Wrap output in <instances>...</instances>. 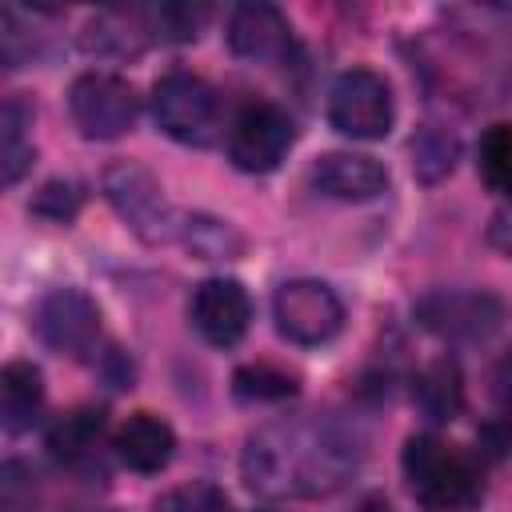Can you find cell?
Masks as SVG:
<instances>
[{"label": "cell", "instance_id": "obj_1", "mask_svg": "<svg viewBox=\"0 0 512 512\" xmlns=\"http://www.w3.org/2000/svg\"><path fill=\"white\" fill-rule=\"evenodd\" d=\"M364 460L356 428L332 416H288L256 428L244 440L240 472L256 496L320 500L340 492Z\"/></svg>", "mask_w": 512, "mask_h": 512}, {"label": "cell", "instance_id": "obj_2", "mask_svg": "<svg viewBox=\"0 0 512 512\" xmlns=\"http://www.w3.org/2000/svg\"><path fill=\"white\" fill-rule=\"evenodd\" d=\"M400 468H404L408 492L432 512H464L480 500L476 460L432 432L408 436V444L400 452Z\"/></svg>", "mask_w": 512, "mask_h": 512}, {"label": "cell", "instance_id": "obj_3", "mask_svg": "<svg viewBox=\"0 0 512 512\" xmlns=\"http://www.w3.org/2000/svg\"><path fill=\"white\" fill-rule=\"evenodd\" d=\"M392 88L372 68H348L328 92V124L352 140H384L392 132Z\"/></svg>", "mask_w": 512, "mask_h": 512}, {"label": "cell", "instance_id": "obj_4", "mask_svg": "<svg viewBox=\"0 0 512 512\" xmlns=\"http://www.w3.org/2000/svg\"><path fill=\"white\" fill-rule=\"evenodd\" d=\"M152 116L164 136L180 144H208L216 132V92L208 80L192 72H168L152 84Z\"/></svg>", "mask_w": 512, "mask_h": 512}, {"label": "cell", "instance_id": "obj_5", "mask_svg": "<svg viewBox=\"0 0 512 512\" xmlns=\"http://www.w3.org/2000/svg\"><path fill=\"white\" fill-rule=\"evenodd\" d=\"M68 112L88 140H116L136 124L140 100L116 72H80L68 88Z\"/></svg>", "mask_w": 512, "mask_h": 512}, {"label": "cell", "instance_id": "obj_6", "mask_svg": "<svg viewBox=\"0 0 512 512\" xmlns=\"http://www.w3.org/2000/svg\"><path fill=\"white\" fill-rule=\"evenodd\" d=\"M272 316L284 340L300 348L328 344L344 328V304L324 280H288L272 296Z\"/></svg>", "mask_w": 512, "mask_h": 512}, {"label": "cell", "instance_id": "obj_7", "mask_svg": "<svg viewBox=\"0 0 512 512\" xmlns=\"http://www.w3.org/2000/svg\"><path fill=\"white\" fill-rule=\"evenodd\" d=\"M104 196H108V204L128 220V228H132L140 240H148V244L172 240L180 212H168V204H164V196H160V184H156V176H152L148 168L128 164V160L112 164V168L104 172Z\"/></svg>", "mask_w": 512, "mask_h": 512}, {"label": "cell", "instance_id": "obj_8", "mask_svg": "<svg viewBox=\"0 0 512 512\" xmlns=\"http://www.w3.org/2000/svg\"><path fill=\"white\" fill-rule=\"evenodd\" d=\"M32 328H36L44 348L80 360L100 340V308L80 288H52L36 300Z\"/></svg>", "mask_w": 512, "mask_h": 512}, {"label": "cell", "instance_id": "obj_9", "mask_svg": "<svg viewBox=\"0 0 512 512\" xmlns=\"http://www.w3.org/2000/svg\"><path fill=\"white\" fill-rule=\"evenodd\" d=\"M296 144V124L276 104H244L228 132V160L240 172H272Z\"/></svg>", "mask_w": 512, "mask_h": 512}, {"label": "cell", "instance_id": "obj_10", "mask_svg": "<svg viewBox=\"0 0 512 512\" xmlns=\"http://www.w3.org/2000/svg\"><path fill=\"white\" fill-rule=\"evenodd\" d=\"M188 312H192L196 332L216 348L240 344L252 324V300H248L244 284L232 276H212V280L196 284Z\"/></svg>", "mask_w": 512, "mask_h": 512}, {"label": "cell", "instance_id": "obj_11", "mask_svg": "<svg viewBox=\"0 0 512 512\" xmlns=\"http://www.w3.org/2000/svg\"><path fill=\"white\" fill-rule=\"evenodd\" d=\"M504 304L488 292H432L416 304V320L448 340H480L500 328Z\"/></svg>", "mask_w": 512, "mask_h": 512}, {"label": "cell", "instance_id": "obj_12", "mask_svg": "<svg viewBox=\"0 0 512 512\" xmlns=\"http://www.w3.org/2000/svg\"><path fill=\"white\" fill-rule=\"evenodd\" d=\"M228 48L252 64H284L296 52L292 24L272 4H240L228 16Z\"/></svg>", "mask_w": 512, "mask_h": 512}, {"label": "cell", "instance_id": "obj_13", "mask_svg": "<svg viewBox=\"0 0 512 512\" xmlns=\"http://www.w3.org/2000/svg\"><path fill=\"white\" fill-rule=\"evenodd\" d=\"M308 180L332 200H372L388 188V168L364 152H324L312 164Z\"/></svg>", "mask_w": 512, "mask_h": 512}, {"label": "cell", "instance_id": "obj_14", "mask_svg": "<svg viewBox=\"0 0 512 512\" xmlns=\"http://www.w3.org/2000/svg\"><path fill=\"white\" fill-rule=\"evenodd\" d=\"M116 456L140 472V476H152V472H164L176 456V432L168 420L152 416V412H132L120 428H116Z\"/></svg>", "mask_w": 512, "mask_h": 512}, {"label": "cell", "instance_id": "obj_15", "mask_svg": "<svg viewBox=\"0 0 512 512\" xmlns=\"http://www.w3.org/2000/svg\"><path fill=\"white\" fill-rule=\"evenodd\" d=\"M148 36H156L148 8H104L88 20L84 48L96 56H136Z\"/></svg>", "mask_w": 512, "mask_h": 512}, {"label": "cell", "instance_id": "obj_16", "mask_svg": "<svg viewBox=\"0 0 512 512\" xmlns=\"http://www.w3.org/2000/svg\"><path fill=\"white\" fill-rule=\"evenodd\" d=\"M44 404V376L36 364L28 360H12L4 364L0 372V412H4V428L8 432H20L36 420Z\"/></svg>", "mask_w": 512, "mask_h": 512}, {"label": "cell", "instance_id": "obj_17", "mask_svg": "<svg viewBox=\"0 0 512 512\" xmlns=\"http://www.w3.org/2000/svg\"><path fill=\"white\" fill-rule=\"evenodd\" d=\"M412 400H416V408L428 420H436V424L452 420L460 412V404H464V384H460L456 360L440 356V360L424 364L420 376H416V384H412Z\"/></svg>", "mask_w": 512, "mask_h": 512}, {"label": "cell", "instance_id": "obj_18", "mask_svg": "<svg viewBox=\"0 0 512 512\" xmlns=\"http://www.w3.org/2000/svg\"><path fill=\"white\" fill-rule=\"evenodd\" d=\"M100 432H104V412L76 408V412L60 416V420L48 428V448H52V456L64 460V464H88V460L96 456Z\"/></svg>", "mask_w": 512, "mask_h": 512}, {"label": "cell", "instance_id": "obj_19", "mask_svg": "<svg viewBox=\"0 0 512 512\" xmlns=\"http://www.w3.org/2000/svg\"><path fill=\"white\" fill-rule=\"evenodd\" d=\"M28 128H32V108L20 100V96H8L4 100V112H0V164H4V184L12 188L28 168H32V140H28Z\"/></svg>", "mask_w": 512, "mask_h": 512}, {"label": "cell", "instance_id": "obj_20", "mask_svg": "<svg viewBox=\"0 0 512 512\" xmlns=\"http://www.w3.org/2000/svg\"><path fill=\"white\" fill-rule=\"evenodd\" d=\"M172 240H180L200 260H228V256H236L244 248L240 232L228 220H212V216H176Z\"/></svg>", "mask_w": 512, "mask_h": 512}, {"label": "cell", "instance_id": "obj_21", "mask_svg": "<svg viewBox=\"0 0 512 512\" xmlns=\"http://www.w3.org/2000/svg\"><path fill=\"white\" fill-rule=\"evenodd\" d=\"M476 172H480V180H484L492 192H500V196L512 200V120L492 124V128L480 136Z\"/></svg>", "mask_w": 512, "mask_h": 512}, {"label": "cell", "instance_id": "obj_22", "mask_svg": "<svg viewBox=\"0 0 512 512\" xmlns=\"http://www.w3.org/2000/svg\"><path fill=\"white\" fill-rule=\"evenodd\" d=\"M232 392H236L240 400H288V396L296 392V376L284 372L280 364L256 360V364L236 368V376H232Z\"/></svg>", "mask_w": 512, "mask_h": 512}, {"label": "cell", "instance_id": "obj_23", "mask_svg": "<svg viewBox=\"0 0 512 512\" xmlns=\"http://www.w3.org/2000/svg\"><path fill=\"white\" fill-rule=\"evenodd\" d=\"M148 16L160 40H196L208 20V8L204 4H160V8H148Z\"/></svg>", "mask_w": 512, "mask_h": 512}, {"label": "cell", "instance_id": "obj_24", "mask_svg": "<svg viewBox=\"0 0 512 512\" xmlns=\"http://www.w3.org/2000/svg\"><path fill=\"white\" fill-rule=\"evenodd\" d=\"M156 512H232V508H228L224 488H216L208 480H192V484L164 492L156 500Z\"/></svg>", "mask_w": 512, "mask_h": 512}, {"label": "cell", "instance_id": "obj_25", "mask_svg": "<svg viewBox=\"0 0 512 512\" xmlns=\"http://www.w3.org/2000/svg\"><path fill=\"white\" fill-rule=\"evenodd\" d=\"M80 204H84L80 184H72V180H48V184L36 192V200H32L28 208H32L36 216H44V220L68 224V220L80 212Z\"/></svg>", "mask_w": 512, "mask_h": 512}, {"label": "cell", "instance_id": "obj_26", "mask_svg": "<svg viewBox=\"0 0 512 512\" xmlns=\"http://www.w3.org/2000/svg\"><path fill=\"white\" fill-rule=\"evenodd\" d=\"M412 164H416V172L428 180V164H436V176H444V172H452V164H456V140L452 136H444V132H436V128H428L416 144H412Z\"/></svg>", "mask_w": 512, "mask_h": 512}, {"label": "cell", "instance_id": "obj_27", "mask_svg": "<svg viewBox=\"0 0 512 512\" xmlns=\"http://www.w3.org/2000/svg\"><path fill=\"white\" fill-rule=\"evenodd\" d=\"M492 400H496V408H500V416H508L512 420V348L492 364Z\"/></svg>", "mask_w": 512, "mask_h": 512}, {"label": "cell", "instance_id": "obj_28", "mask_svg": "<svg viewBox=\"0 0 512 512\" xmlns=\"http://www.w3.org/2000/svg\"><path fill=\"white\" fill-rule=\"evenodd\" d=\"M488 240H492V248H500V252L512 260V204H504V208L492 216V224H488Z\"/></svg>", "mask_w": 512, "mask_h": 512}, {"label": "cell", "instance_id": "obj_29", "mask_svg": "<svg viewBox=\"0 0 512 512\" xmlns=\"http://www.w3.org/2000/svg\"><path fill=\"white\" fill-rule=\"evenodd\" d=\"M364 512H380V508H364Z\"/></svg>", "mask_w": 512, "mask_h": 512}]
</instances>
